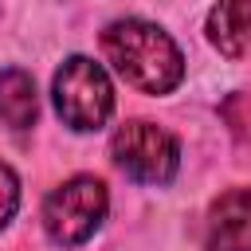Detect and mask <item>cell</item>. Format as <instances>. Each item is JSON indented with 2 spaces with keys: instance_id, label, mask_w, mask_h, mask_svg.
<instances>
[{
  "instance_id": "6da1fadb",
  "label": "cell",
  "mask_w": 251,
  "mask_h": 251,
  "mask_svg": "<svg viewBox=\"0 0 251 251\" xmlns=\"http://www.w3.org/2000/svg\"><path fill=\"white\" fill-rule=\"evenodd\" d=\"M102 51L114 63V71L145 94H169L184 78V59L157 24L118 20L102 31Z\"/></svg>"
},
{
  "instance_id": "7a4b0ae2",
  "label": "cell",
  "mask_w": 251,
  "mask_h": 251,
  "mask_svg": "<svg viewBox=\"0 0 251 251\" xmlns=\"http://www.w3.org/2000/svg\"><path fill=\"white\" fill-rule=\"evenodd\" d=\"M51 94H55V110H59L63 126H71L78 133L106 126V118L114 110V86H110L106 71L86 55H71L55 71Z\"/></svg>"
},
{
  "instance_id": "3957f363",
  "label": "cell",
  "mask_w": 251,
  "mask_h": 251,
  "mask_svg": "<svg viewBox=\"0 0 251 251\" xmlns=\"http://www.w3.org/2000/svg\"><path fill=\"white\" fill-rule=\"evenodd\" d=\"M106 184L98 176H71L67 184H59L47 204H43V231L51 243L59 247H78L86 243L98 224L106 220Z\"/></svg>"
},
{
  "instance_id": "277c9868",
  "label": "cell",
  "mask_w": 251,
  "mask_h": 251,
  "mask_svg": "<svg viewBox=\"0 0 251 251\" xmlns=\"http://www.w3.org/2000/svg\"><path fill=\"white\" fill-rule=\"evenodd\" d=\"M110 153L118 169L141 184H169L180 169V145L169 129L153 122H126L110 137Z\"/></svg>"
},
{
  "instance_id": "5b68a950",
  "label": "cell",
  "mask_w": 251,
  "mask_h": 251,
  "mask_svg": "<svg viewBox=\"0 0 251 251\" xmlns=\"http://www.w3.org/2000/svg\"><path fill=\"white\" fill-rule=\"evenodd\" d=\"M204 251H251V188H227L212 204Z\"/></svg>"
},
{
  "instance_id": "8992f818",
  "label": "cell",
  "mask_w": 251,
  "mask_h": 251,
  "mask_svg": "<svg viewBox=\"0 0 251 251\" xmlns=\"http://www.w3.org/2000/svg\"><path fill=\"white\" fill-rule=\"evenodd\" d=\"M208 39L227 59L247 55L251 51V0H220L208 12Z\"/></svg>"
},
{
  "instance_id": "52a82bcc",
  "label": "cell",
  "mask_w": 251,
  "mask_h": 251,
  "mask_svg": "<svg viewBox=\"0 0 251 251\" xmlns=\"http://www.w3.org/2000/svg\"><path fill=\"white\" fill-rule=\"evenodd\" d=\"M39 114V102H35V82L27 71L20 67H8L0 71V118L8 129H27Z\"/></svg>"
},
{
  "instance_id": "ba28073f",
  "label": "cell",
  "mask_w": 251,
  "mask_h": 251,
  "mask_svg": "<svg viewBox=\"0 0 251 251\" xmlns=\"http://www.w3.org/2000/svg\"><path fill=\"white\" fill-rule=\"evenodd\" d=\"M16 204H20V180H16V173L0 161V227L12 220Z\"/></svg>"
}]
</instances>
